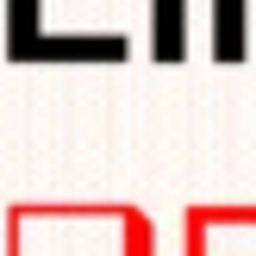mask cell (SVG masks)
I'll use <instances>...</instances> for the list:
<instances>
[{
  "mask_svg": "<svg viewBox=\"0 0 256 256\" xmlns=\"http://www.w3.org/2000/svg\"><path fill=\"white\" fill-rule=\"evenodd\" d=\"M212 25H219V38H212V56H244V0H212Z\"/></svg>",
  "mask_w": 256,
  "mask_h": 256,
  "instance_id": "obj_1",
  "label": "cell"
},
{
  "mask_svg": "<svg viewBox=\"0 0 256 256\" xmlns=\"http://www.w3.org/2000/svg\"><path fill=\"white\" fill-rule=\"evenodd\" d=\"M156 56H182V0H156Z\"/></svg>",
  "mask_w": 256,
  "mask_h": 256,
  "instance_id": "obj_2",
  "label": "cell"
}]
</instances>
